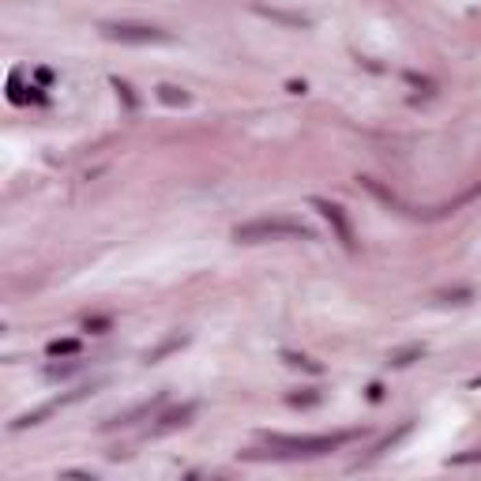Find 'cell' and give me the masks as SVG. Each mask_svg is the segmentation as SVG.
<instances>
[{
    "label": "cell",
    "instance_id": "obj_18",
    "mask_svg": "<svg viewBox=\"0 0 481 481\" xmlns=\"http://www.w3.org/2000/svg\"><path fill=\"white\" fill-rule=\"evenodd\" d=\"M474 388H481V376H478V380H474Z\"/></svg>",
    "mask_w": 481,
    "mask_h": 481
},
{
    "label": "cell",
    "instance_id": "obj_4",
    "mask_svg": "<svg viewBox=\"0 0 481 481\" xmlns=\"http://www.w3.org/2000/svg\"><path fill=\"white\" fill-rule=\"evenodd\" d=\"M312 207H316V211L324 214V219H327V226L335 230V237H339L346 248H354V245H357V240H354V226H350L346 211H342L339 203H331V199H312Z\"/></svg>",
    "mask_w": 481,
    "mask_h": 481
},
{
    "label": "cell",
    "instance_id": "obj_12",
    "mask_svg": "<svg viewBox=\"0 0 481 481\" xmlns=\"http://www.w3.org/2000/svg\"><path fill=\"white\" fill-rule=\"evenodd\" d=\"M76 368H79V361H71V365H49V368H45V376L57 380V376H68V372H76Z\"/></svg>",
    "mask_w": 481,
    "mask_h": 481
},
{
    "label": "cell",
    "instance_id": "obj_3",
    "mask_svg": "<svg viewBox=\"0 0 481 481\" xmlns=\"http://www.w3.org/2000/svg\"><path fill=\"white\" fill-rule=\"evenodd\" d=\"M102 34L120 45H162L170 42V30L150 27V23H102Z\"/></svg>",
    "mask_w": 481,
    "mask_h": 481
},
{
    "label": "cell",
    "instance_id": "obj_5",
    "mask_svg": "<svg viewBox=\"0 0 481 481\" xmlns=\"http://www.w3.org/2000/svg\"><path fill=\"white\" fill-rule=\"evenodd\" d=\"M158 406H162V399H155V403H139L135 410H128V414H117V418H109L106 425H102V429H106V432H113V429H128V425H135L139 418H150V414H155Z\"/></svg>",
    "mask_w": 481,
    "mask_h": 481
},
{
    "label": "cell",
    "instance_id": "obj_10",
    "mask_svg": "<svg viewBox=\"0 0 481 481\" xmlns=\"http://www.w3.org/2000/svg\"><path fill=\"white\" fill-rule=\"evenodd\" d=\"M45 354L49 357H76L79 354V339H57L45 346Z\"/></svg>",
    "mask_w": 481,
    "mask_h": 481
},
{
    "label": "cell",
    "instance_id": "obj_9",
    "mask_svg": "<svg viewBox=\"0 0 481 481\" xmlns=\"http://www.w3.org/2000/svg\"><path fill=\"white\" fill-rule=\"evenodd\" d=\"M158 102H162V106H188V91L177 87V83H162L158 87Z\"/></svg>",
    "mask_w": 481,
    "mask_h": 481
},
{
    "label": "cell",
    "instance_id": "obj_14",
    "mask_svg": "<svg viewBox=\"0 0 481 481\" xmlns=\"http://www.w3.org/2000/svg\"><path fill=\"white\" fill-rule=\"evenodd\" d=\"M286 361H290V365H301V368H309V372H320V365L312 357H301V354H286Z\"/></svg>",
    "mask_w": 481,
    "mask_h": 481
},
{
    "label": "cell",
    "instance_id": "obj_15",
    "mask_svg": "<svg viewBox=\"0 0 481 481\" xmlns=\"http://www.w3.org/2000/svg\"><path fill=\"white\" fill-rule=\"evenodd\" d=\"M320 395L316 391H309V395H290V406H316Z\"/></svg>",
    "mask_w": 481,
    "mask_h": 481
},
{
    "label": "cell",
    "instance_id": "obj_11",
    "mask_svg": "<svg viewBox=\"0 0 481 481\" xmlns=\"http://www.w3.org/2000/svg\"><path fill=\"white\" fill-rule=\"evenodd\" d=\"M425 350L421 346H410V350H399V354H391V365H410L414 357H421Z\"/></svg>",
    "mask_w": 481,
    "mask_h": 481
},
{
    "label": "cell",
    "instance_id": "obj_8",
    "mask_svg": "<svg viewBox=\"0 0 481 481\" xmlns=\"http://www.w3.org/2000/svg\"><path fill=\"white\" fill-rule=\"evenodd\" d=\"M192 414H196V406H181V410L166 414V418L155 425V432H170V429H181V425H188V418H192Z\"/></svg>",
    "mask_w": 481,
    "mask_h": 481
},
{
    "label": "cell",
    "instance_id": "obj_17",
    "mask_svg": "<svg viewBox=\"0 0 481 481\" xmlns=\"http://www.w3.org/2000/svg\"><path fill=\"white\" fill-rule=\"evenodd\" d=\"M481 459V451H462V455H451V462L455 467H462V462H478Z\"/></svg>",
    "mask_w": 481,
    "mask_h": 481
},
{
    "label": "cell",
    "instance_id": "obj_13",
    "mask_svg": "<svg viewBox=\"0 0 481 481\" xmlns=\"http://www.w3.org/2000/svg\"><path fill=\"white\" fill-rule=\"evenodd\" d=\"M177 346H184V339H170V342H162V346H158L155 354H147V361H158L162 354H170V350H177Z\"/></svg>",
    "mask_w": 481,
    "mask_h": 481
},
{
    "label": "cell",
    "instance_id": "obj_7",
    "mask_svg": "<svg viewBox=\"0 0 481 481\" xmlns=\"http://www.w3.org/2000/svg\"><path fill=\"white\" fill-rule=\"evenodd\" d=\"M260 15H267V19H278L286 23V27H309V15H298V12H282V8H267V4H252Z\"/></svg>",
    "mask_w": 481,
    "mask_h": 481
},
{
    "label": "cell",
    "instance_id": "obj_1",
    "mask_svg": "<svg viewBox=\"0 0 481 481\" xmlns=\"http://www.w3.org/2000/svg\"><path fill=\"white\" fill-rule=\"evenodd\" d=\"M357 440V432H324V436H282V432H267L263 444L267 451H245V459H320L331 455L335 447Z\"/></svg>",
    "mask_w": 481,
    "mask_h": 481
},
{
    "label": "cell",
    "instance_id": "obj_2",
    "mask_svg": "<svg viewBox=\"0 0 481 481\" xmlns=\"http://www.w3.org/2000/svg\"><path fill=\"white\" fill-rule=\"evenodd\" d=\"M286 237H301V240H316V230L301 219H256L234 230V240L240 245H260V240H286Z\"/></svg>",
    "mask_w": 481,
    "mask_h": 481
},
{
    "label": "cell",
    "instance_id": "obj_6",
    "mask_svg": "<svg viewBox=\"0 0 481 481\" xmlns=\"http://www.w3.org/2000/svg\"><path fill=\"white\" fill-rule=\"evenodd\" d=\"M71 399H79V391H71L68 399H53V403H45V406H42V410H30V414H23V418H15V421H12V429L19 432V429H27V425H38L42 418H49V414H57L60 406H68Z\"/></svg>",
    "mask_w": 481,
    "mask_h": 481
},
{
    "label": "cell",
    "instance_id": "obj_16",
    "mask_svg": "<svg viewBox=\"0 0 481 481\" xmlns=\"http://www.w3.org/2000/svg\"><path fill=\"white\" fill-rule=\"evenodd\" d=\"M440 301H455V304H462V301H470V290H447V293H440Z\"/></svg>",
    "mask_w": 481,
    "mask_h": 481
}]
</instances>
